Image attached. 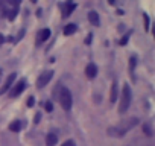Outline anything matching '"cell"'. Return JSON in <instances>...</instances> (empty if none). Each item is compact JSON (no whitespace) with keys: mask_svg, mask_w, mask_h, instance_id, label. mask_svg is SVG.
<instances>
[{"mask_svg":"<svg viewBox=\"0 0 155 146\" xmlns=\"http://www.w3.org/2000/svg\"><path fill=\"white\" fill-rule=\"evenodd\" d=\"M137 123H138V119H137V117L126 119V120H122L119 125L111 126V128L108 129V132H110V135H113V137H123V135H125L131 128H134Z\"/></svg>","mask_w":155,"mask_h":146,"instance_id":"6da1fadb","label":"cell"},{"mask_svg":"<svg viewBox=\"0 0 155 146\" xmlns=\"http://www.w3.org/2000/svg\"><path fill=\"white\" fill-rule=\"evenodd\" d=\"M131 98H132V95H131V87H129L128 84H123L122 96H120V105H119V113H120V114L126 113V110L129 108V105H131Z\"/></svg>","mask_w":155,"mask_h":146,"instance_id":"7a4b0ae2","label":"cell"},{"mask_svg":"<svg viewBox=\"0 0 155 146\" xmlns=\"http://www.w3.org/2000/svg\"><path fill=\"white\" fill-rule=\"evenodd\" d=\"M58 99H59V104H61L62 110L64 111H70L71 104H73V99H71V93H70V90L67 87H59Z\"/></svg>","mask_w":155,"mask_h":146,"instance_id":"3957f363","label":"cell"},{"mask_svg":"<svg viewBox=\"0 0 155 146\" xmlns=\"http://www.w3.org/2000/svg\"><path fill=\"white\" fill-rule=\"evenodd\" d=\"M52 78H53V71H52V70H47V71L41 73L40 78L37 79V87H38V88L46 87V85L50 82V79H52Z\"/></svg>","mask_w":155,"mask_h":146,"instance_id":"277c9868","label":"cell"},{"mask_svg":"<svg viewBox=\"0 0 155 146\" xmlns=\"http://www.w3.org/2000/svg\"><path fill=\"white\" fill-rule=\"evenodd\" d=\"M25 88H26V81H18L14 87H12V90H11V93H9V96H12V98H17L18 95H21L23 91H25Z\"/></svg>","mask_w":155,"mask_h":146,"instance_id":"5b68a950","label":"cell"},{"mask_svg":"<svg viewBox=\"0 0 155 146\" xmlns=\"http://www.w3.org/2000/svg\"><path fill=\"white\" fill-rule=\"evenodd\" d=\"M49 37H50V29H47V28L41 29V31L37 34V46H40V44H43L44 41H47Z\"/></svg>","mask_w":155,"mask_h":146,"instance_id":"8992f818","label":"cell"},{"mask_svg":"<svg viewBox=\"0 0 155 146\" xmlns=\"http://www.w3.org/2000/svg\"><path fill=\"white\" fill-rule=\"evenodd\" d=\"M61 8H62V17L67 18V17L76 9V3H73V2H67V3L61 5Z\"/></svg>","mask_w":155,"mask_h":146,"instance_id":"52a82bcc","label":"cell"},{"mask_svg":"<svg viewBox=\"0 0 155 146\" xmlns=\"http://www.w3.org/2000/svg\"><path fill=\"white\" fill-rule=\"evenodd\" d=\"M15 73H11V75L6 78V81H5V85L2 87V88H0V95H3V93H6L11 87H12V84H14V81H15Z\"/></svg>","mask_w":155,"mask_h":146,"instance_id":"ba28073f","label":"cell"},{"mask_svg":"<svg viewBox=\"0 0 155 146\" xmlns=\"http://www.w3.org/2000/svg\"><path fill=\"white\" fill-rule=\"evenodd\" d=\"M85 75H87V78H90V79H94V78H96V75H97V67H96L93 62H90V64L85 67Z\"/></svg>","mask_w":155,"mask_h":146,"instance_id":"9c48e42d","label":"cell"},{"mask_svg":"<svg viewBox=\"0 0 155 146\" xmlns=\"http://www.w3.org/2000/svg\"><path fill=\"white\" fill-rule=\"evenodd\" d=\"M88 22H90L93 26H99V25H101L99 14H97V12H94V11H90V12H88Z\"/></svg>","mask_w":155,"mask_h":146,"instance_id":"30bf717a","label":"cell"},{"mask_svg":"<svg viewBox=\"0 0 155 146\" xmlns=\"http://www.w3.org/2000/svg\"><path fill=\"white\" fill-rule=\"evenodd\" d=\"M46 143H47V146H55L58 143V134L56 132H49L46 135Z\"/></svg>","mask_w":155,"mask_h":146,"instance_id":"8fae6325","label":"cell"},{"mask_svg":"<svg viewBox=\"0 0 155 146\" xmlns=\"http://www.w3.org/2000/svg\"><path fill=\"white\" fill-rule=\"evenodd\" d=\"M76 31H78V26H76L74 23H70V25H67V26L64 28V31H62V32H64V35H65V37H68V35H73Z\"/></svg>","mask_w":155,"mask_h":146,"instance_id":"7c38bea8","label":"cell"},{"mask_svg":"<svg viewBox=\"0 0 155 146\" xmlns=\"http://www.w3.org/2000/svg\"><path fill=\"white\" fill-rule=\"evenodd\" d=\"M117 98H119V93H117V82L114 81V82H113V85H111V95H110V101H111V102H116V101H117Z\"/></svg>","mask_w":155,"mask_h":146,"instance_id":"4fadbf2b","label":"cell"},{"mask_svg":"<svg viewBox=\"0 0 155 146\" xmlns=\"http://www.w3.org/2000/svg\"><path fill=\"white\" fill-rule=\"evenodd\" d=\"M9 131H12V132L21 131V122H20V120H14V122L9 125Z\"/></svg>","mask_w":155,"mask_h":146,"instance_id":"5bb4252c","label":"cell"},{"mask_svg":"<svg viewBox=\"0 0 155 146\" xmlns=\"http://www.w3.org/2000/svg\"><path fill=\"white\" fill-rule=\"evenodd\" d=\"M143 132L147 135V137H150L152 134H153V131H152V125H150V122H146V123H143Z\"/></svg>","mask_w":155,"mask_h":146,"instance_id":"9a60e30c","label":"cell"},{"mask_svg":"<svg viewBox=\"0 0 155 146\" xmlns=\"http://www.w3.org/2000/svg\"><path fill=\"white\" fill-rule=\"evenodd\" d=\"M17 14H18V8H12V9L8 11V18L9 20H14L17 17Z\"/></svg>","mask_w":155,"mask_h":146,"instance_id":"2e32d148","label":"cell"},{"mask_svg":"<svg viewBox=\"0 0 155 146\" xmlns=\"http://www.w3.org/2000/svg\"><path fill=\"white\" fill-rule=\"evenodd\" d=\"M143 20H144V31L147 32L149 31V25H150V20H149V15L146 12H143Z\"/></svg>","mask_w":155,"mask_h":146,"instance_id":"e0dca14e","label":"cell"},{"mask_svg":"<svg viewBox=\"0 0 155 146\" xmlns=\"http://www.w3.org/2000/svg\"><path fill=\"white\" fill-rule=\"evenodd\" d=\"M129 37H131V31H129V32H126V34H125V35L122 37V40L119 41V44H120V46H125V44L128 43V40H129Z\"/></svg>","mask_w":155,"mask_h":146,"instance_id":"ac0fdd59","label":"cell"},{"mask_svg":"<svg viewBox=\"0 0 155 146\" xmlns=\"http://www.w3.org/2000/svg\"><path fill=\"white\" fill-rule=\"evenodd\" d=\"M44 108H46L47 113H52V111H53V104H52L50 101H46V102H44Z\"/></svg>","mask_w":155,"mask_h":146,"instance_id":"d6986e66","label":"cell"},{"mask_svg":"<svg viewBox=\"0 0 155 146\" xmlns=\"http://www.w3.org/2000/svg\"><path fill=\"white\" fill-rule=\"evenodd\" d=\"M134 68H135V58H131V59H129V71L132 73Z\"/></svg>","mask_w":155,"mask_h":146,"instance_id":"ffe728a7","label":"cell"},{"mask_svg":"<svg viewBox=\"0 0 155 146\" xmlns=\"http://www.w3.org/2000/svg\"><path fill=\"white\" fill-rule=\"evenodd\" d=\"M62 146H76V143H74L73 140H67V141L62 143Z\"/></svg>","mask_w":155,"mask_h":146,"instance_id":"44dd1931","label":"cell"},{"mask_svg":"<svg viewBox=\"0 0 155 146\" xmlns=\"http://www.w3.org/2000/svg\"><path fill=\"white\" fill-rule=\"evenodd\" d=\"M35 105V99L34 98H29L28 99V107H34Z\"/></svg>","mask_w":155,"mask_h":146,"instance_id":"7402d4cb","label":"cell"},{"mask_svg":"<svg viewBox=\"0 0 155 146\" xmlns=\"http://www.w3.org/2000/svg\"><path fill=\"white\" fill-rule=\"evenodd\" d=\"M40 119H41V113H37V114H35V119H34V123H38Z\"/></svg>","mask_w":155,"mask_h":146,"instance_id":"603a6c76","label":"cell"},{"mask_svg":"<svg viewBox=\"0 0 155 146\" xmlns=\"http://www.w3.org/2000/svg\"><path fill=\"white\" fill-rule=\"evenodd\" d=\"M8 3V0H0V8L2 9H5V5Z\"/></svg>","mask_w":155,"mask_h":146,"instance_id":"cb8c5ba5","label":"cell"},{"mask_svg":"<svg viewBox=\"0 0 155 146\" xmlns=\"http://www.w3.org/2000/svg\"><path fill=\"white\" fill-rule=\"evenodd\" d=\"M23 35H25V29H21V31L18 32V38H17V40H20V38H23Z\"/></svg>","mask_w":155,"mask_h":146,"instance_id":"d4e9b609","label":"cell"},{"mask_svg":"<svg viewBox=\"0 0 155 146\" xmlns=\"http://www.w3.org/2000/svg\"><path fill=\"white\" fill-rule=\"evenodd\" d=\"M91 37H93L91 34H90V35L87 37V40H85V43H87V44H90V43H91Z\"/></svg>","mask_w":155,"mask_h":146,"instance_id":"484cf974","label":"cell"},{"mask_svg":"<svg viewBox=\"0 0 155 146\" xmlns=\"http://www.w3.org/2000/svg\"><path fill=\"white\" fill-rule=\"evenodd\" d=\"M3 43H5V37H3L2 34H0V46H2Z\"/></svg>","mask_w":155,"mask_h":146,"instance_id":"4316f807","label":"cell"},{"mask_svg":"<svg viewBox=\"0 0 155 146\" xmlns=\"http://www.w3.org/2000/svg\"><path fill=\"white\" fill-rule=\"evenodd\" d=\"M31 2H32V3H34V2H37V0H31Z\"/></svg>","mask_w":155,"mask_h":146,"instance_id":"83f0119b","label":"cell"}]
</instances>
